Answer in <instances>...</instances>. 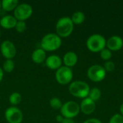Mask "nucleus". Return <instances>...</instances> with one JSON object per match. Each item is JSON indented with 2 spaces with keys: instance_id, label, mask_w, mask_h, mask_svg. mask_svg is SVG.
Returning a JSON list of instances; mask_svg holds the SVG:
<instances>
[{
  "instance_id": "nucleus-1",
  "label": "nucleus",
  "mask_w": 123,
  "mask_h": 123,
  "mask_svg": "<svg viewBox=\"0 0 123 123\" xmlns=\"http://www.w3.org/2000/svg\"><path fill=\"white\" fill-rule=\"evenodd\" d=\"M62 45L61 37L55 33L45 35L40 40V46L45 52L55 51L61 48Z\"/></svg>"
},
{
  "instance_id": "nucleus-2",
  "label": "nucleus",
  "mask_w": 123,
  "mask_h": 123,
  "mask_svg": "<svg viewBox=\"0 0 123 123\" xmlns=\"http://www.w3.org/2000/svg\"><path fill=\"white\" fill-rule=\"evenodd\" d=\"M90 89L89 85L86 82L80 80L72 81L68 86L70 94L72 96L80 99L88 97Z\"/></svg>"
},
{
  "instance_id": "nucleus-3",
  "label": "nucleus",
  "mask_w": 123,
  "mask_h": 123,
  "mask_svg": "<svg viewBox=\"0 0 123 123\" xmlns=\"http://www.w3.org/2000/svg\"><path fill=\"white\" fill-rule=\"evenodd\" d=\"M74 24L71 17H62L55 24L56 34L61 37H67L71 35L74 31Z\"/></svg>"
},
{
  "instance_id": "nucleus-4",
  "label": "nucleus",
  "mask_w": 123,
  "mask_h": 123,
  "mask_svg": "<svg viewBox=\"0 0 123 123\" xmlns=\"http://www.w3.org/2000/svg\"><path fill=\"white\" fill-rule=\"evenodd\" d=\"M107 40L100 34H93L90 35L86 43L87 48L93 53H98L106 48Z\"/></svg>"
},
{
  "instance_id": "nucleus-5",
  "label": "nucleus",
  "mask_w": 123,
  "mask_h": 123,
  "mask_svg": "<svg viewBox=\"0 0 123 123\" xmlns=\"http://www.w3.org/2000/svg\"><path fill=\"white\" fill-rule=\"evenodd\" d=\"M60 111L64 118L73 119L79 114L80 106L75 101H68L63 104Z\"/></svg>"
},
{
  "instance_id": "nucleus-6",
  "label": "nucleus",
  "mask_w": 123,
  "mask_h": 123,
  "mask_svg": "<svg viewBox=\"0 0 123 123\" xmlns=\"http://www.w3.org/2000/svg\"><path fill=\"white\" fill-rule=\"evenodd\" d=\"M55 77L58 84L61 85H66L71 82L74 77V73L71 68L63 66L55 71Z\"/></svg>"
},
{
  "instance_id": "nucleus-7",
  "label": "nucleus",
  "mask_w": 123,
  "mask_h": 123,
  "mask_svg": "<svg viewBox=\"0 0 123 123\" xmlns=\"http://www.w3.org/2000/svg\"><path fill=\"white\" fill-rule=\"evenodd\" d=\"M32 14V7L27 3L19 4L14 10V17L17 21H25Z\"/></svg>"
},
{
  "instance_id": "nucleus-8",
  "label": "nucleus",
  "mask_w": 123,
  "mask_h": 123,
  "mask_svg": "<svg viewBox=\"0 0 123 123\" xmlns=\"http://www.w3.org/2000/svg\"><path fill=\"white\" fill-rule=\"evenodd\" d=\"M107 72L104 67L100 65H92L87 70L88 78L94 82H100L106 77Z\"/></svg>"
},
{
  "instance_id": "nucleus-9",
  "label": "nucleus",
  "mask_w": 123,
  "mask_h": 123,
  "mask_svg": "<svg viewBox=\"0 0 123 123\" xmlns=\"http://www.w3.org/2000/svg\"><path fill=\"white\" fill-rule=\"evenodd\" d=\"M4 117L9 123H21L23 120L22 111L17 107H8L4 112Z\"/></svg>"
},
{
  "instance_id": "nucleus-10",
  "label": "nucleus",
  "mask_w": 123,
  "mask_h": 123,
  "mask_svg": "<svg viewBox=\"0 0 123 123\" xmlns=\"http://www.w3.org/2000/svg\"><path fill=\"white\" fill-rule=\"evenodd\" d=\"M0 51L1 55L6 59H13L17 54V48L13 43L10 40H4L0 45Z\"/></svg>"
},
{
  "instance_id": "nucleus-11",
  "label": "nucleus",
  "mask_w": 123,
  "mask_h": 123,
  "mask_svg": "<svg viewBox=\"0 0 123 123\" xmlns=\"http://www.w3.org/2000/svg\"><path fill=\"white\" fill-rule=\"evenodd\" d=\"M79 106L80 111L86 115H89L92 114L96 109L95 102H94L89 97L83 99Z\"/></svg>"
},
{
  "instance_id": "nucleus-12",
  "label": "nucleus",
  "mask_w": 123,
  "mask_h": 123,
  "mask_svg": "<svg viewBox=\"0 0 123 123\" xmlns=\"http://www.w3.org/2000/svg\"><path fill=\"white\" fill-rule=\"evenodd\" d=\"M106 46L111 51H117L123 48V38L118 35H112L107 40Z\"/></svg>"
},
{
  "instance_id": "nucleus-13",
  "label": "nucleus",
  "mask_w": 123,
  "mask_h": 123,
  "mask_svg": "<svg viewBox=\"0 0 123 123\" xmlns=\"http://www.w3.org/2000/svg\"><path fill=\"white\" fill-rule=\"evenodd\" d=\"M46 66L53 71H57L59 68L62 66L63 61L61 58L57 55H51L48 56L45 60Z\"/></svg>"
},
{
  "instance_id": "nucleus-14",
  "label": "nucleus",
  "mask_w": 123,
  "mask_h": 123,
  "mask_svg": "<svg viewBox=\"0 0 123 123\" xmlns=\"http://www.w3.org/2000/svg\"><path fill=\"white\" fill-rule=\"evenodd\" d=\"M62 61L65 66L71 68L77 63L78 55L74 51H68L64 54Z\"/></svg>"
},
{
  "instance_id": "nucleus-15",
  "label": "nucleus",
  "mask_w": 123,
  "mask_h": 123,
  "mask_svg": "<svg viewBox=\"0 0 123 123\" xmlns=\"http://www.w3.org/2000/svg\"><path fill=\"white\" fill-rule=\"evenodd\" d=\"M17 20L13 15H5L2 17L0 19V26L6 30L14 28Z\"/></svg>"
},
{
  "instance_id": "nucleus-16",
  "label": "nucleus",
  "mask_w": 123,
  "mask_h": 123,
  "mask_svg": "<svg viewBox=\"0 0 123 123\" xmlns=\"http://www.w3.org/2000/svg\"><path fill=\"white\" fill-rule=\"evenodd\" d=\"M31 58H32V61L36 64L43 63V62L45 61V60L47 58L46 52L44 50H43L41 48H37L32 52Z\"/></svg>"
},
{
  "instance_id": "nucleus-17",
  "label": "nucleus",
  "mask_w": 123,
  "mask_h": 123,
  "mask_svg": "<svg viewBox=\"0 0 123 123\" xmlns=\"http://www.w3.org/2000/svg\"><path fill=\"white\" fill-rule=\"evenodd\" d=\"M19 4L18 0H3L1 1V8L6 12L14 11Z\"/></svg>"
},
{
  "instance_id": "nucleus-18",
  "label": "nucleus",
  "mask_w": 123,
  "mask_h": 123,
  "mask_svg": "<svg viewBox=\"0 0 123 123\" xmlns=\"http://www.w3.org/2000/svg\"><path fill=\"white\" fill-rule=\"evenodd\" d=\"M71 19L74 25H81L85 20V14L81 11H76L73 13Z\"/></svg>"
},
{
  "instance_id": "nucleus-19",
  "label": "nucleus",
  "mask_w": 123,
  "mask_h": 123,
  "mask_svg": "<svg viewBox=\"0 0 123 123\" xmlns=\"http://www.w3.org/2000/svg\"><path fill=\"white\" fill-rule=\"evenodd\" d=\"M9 102L13 107H15L22 102V95L19 92H13L9 97Z\"/></svg>"
},
{
  "instance_id": "nucleus-20",
  "label": "nucleus",
  "mask_w": 123,
  "mask_h": 123,
  "mask_svg": "<svg viewBox=\"0 0 123 123\" xmlns=\"http://www.w3.org/2000/svg\"><path fill=\"white\" fill-rule=\"evenodd\" d=\"M101 96H102L101 90L99 88L94 87V88H92L90 89L88 97L90 98L94 102H96V101H98L101 98Z\"/></svg>"
},
{
  "instance_id": "nucleus-21",
  "label": "nucleus",
  "mask_w": 123,
  "mask_h": 123,
  "mask_svg": "<svg viewBox=\"0 0 123 123\" xmlns=\"http://www.w3.org/2000/svg\"><path fill=\"white\" fill-rule=\"evenodd\" d=\"M14 69V63L12 59H6L3 63L2 70L6 73H11Z\"/></svg>"
},
{
  "instance_id": "nucleus-22",
  "label": "nucleus",
  "mask_w": 123,
  "mask_h": 123,
  "mask_svg": "<svg viewBox=\"0 0 123 123\" xmlns=\"http://www.w3.org/2000/svg\"><path fill=\"white\" fill-rule=\"evenodd\" d=\"M49 105L50 106L55 110H61L62 105H63V103L61 102V100L58 98V97H53L52 99H50V102H49Z\"/></svg>"
},
{
  "instance_id": "nucleus-23",
  "label": "nucleus",
  "mask_w": 123,
  "mask_h": 123,
  "mask_svg": "<svg viewBox=\"0 0 123 123\" xmlns=\"http://www.w3.org/2000/svg\"><path fill=\"white\" fill-rule=\"evenodd\" d=\"M112 56V51L110 50H109L108 48H104L102 50L100 51V57L102 58V60H104L105 61H110Z\"/></svg>"
},
{
  "instance_id": "nucleus-24",
  "label": "nucleus",
  "mask_w": 123,
  "mask_h": 123,
  "mask_svg": "<svg viewBox=\"0 0 123 123\" xmlns=\"http://www.w3.org/2000/svg\"><path fill=\"white\" fill-rule=\"evenodd\" d=\"M15 30L17 32L22 33L23 32H25L27 29V25L25 23V22L24 21H17L16 26H15Z\"/></svg>"
},
{
  "instance_id": "nucleus-25",
  "label": "nucleus",
  "mask_w": 123,
  "mask_h": 123,
  "mask_svg": "<svg viewBox=\"0 0 123 123\" xmlns=\"http://www.w3.org/2000/svg\"><path fill=\"white\" fill-rule=\"evenodd\" d=\"M109 123H123V116L121 114H115L111 117Z\"/></svg>"
},
{
  "instance_id": "nucleus-26",
  "label": "nucleus",
  "mask_w": 123,
  "mask_h": 123,
  "mask_svg": "<svg viewBox=\"0 0 123 123\" xmlns=\"http://www.w3.org/2000/svg\"><path fill=\"white\" fill-rule=\"evenodd\" d=\"M103 67H104L105 70L106 71V72H111V71H114V69L115 68V65L113 61H108L105 63V65Z\"/></svg>"
},
{
  "instance_id": "nucleus-27",
  "label": "nucleus",
  "mask_w": 123,
  "mask_h": 123,
  "mask_svg": "<svg viewBox=\"0 0 123 123\" xmlns=\"http://www.w3.org/2000/svg\"><path fill=\"white\" fill-rule=\"evenodd\" d=\"M83 123H102V121L97 118H89L86 120Z\"/></svg>"
},
{
  "instance_id": "nucleus-28",
  "label": "nucleus",
  "mask_w": 123,
  "mask_h": 123,
  "mask_svg": "<svg viewBox=\"0 0 123 123\" xmlns=\"http://www.w3.org/2000/svg\"><path fill=\"white\" fill-rule=\"evenodd\" d=\"M63 119H64V117H63L61 115H57V116L55 117V120H56V121L60 123H61V122L63 120Z\"/></svg>"
},
{
  "instance_id": "nucleus-29",
  "label": "nucleus",
  "mask_w": 123,
  "mask_h": 123,
  "mask_svg": "<svg viewBox=\"0 0 123 123\" xmlns=\"http://www.w3.org/2000/svg\"><path fill=\"white\" fill-rule=\"evenodd\" d=\"M61 123H75L73 120V119H68V118H64L63 120Z\"/></svg>"
},
{
  "instance_id": "nucleus-30",
  "label": "nucleus",
  "mask_w": 123,
  "mask_h": 123,
  "mask_svg": "<svg viewBox=\"0 0 123 123\" xmlns=\"http://www.w3.org/2000/svg\"><path fill=\"white\" fill-rule=\"evenodd\" d=\"M3 77H4V71H3L2 68L0 67V83L3 79Z\"/></svg>"
},
{
  "instance_id": "nucleus-31",
  "label": "nucleus",
  "mask_w": 123,
  "mask_h": 123,
  "mask_svg": "<svg viewBox=\"0 0 123 123\" xmlns=\"http://www.w3.org/2000/svg\"><path fill=\"white\" fill-rule=\"evenodd\" d=\"M120 114L123 116V103L121 105V106L120 107Z\"/></svg>"
},
{
  "instance_id": "nucleus-32",
  "label": "nucleus",
  "mask_w": 123,
  "mask_h": 123,
  "mask_svg": "<svg viewBox=\"0 0 123 123\" xmlns=\"http://www.w3.org/2000/svg\"><path fill=\"white\" fill-rule=\"evenodd\" d=\"M1 9V1H0V9Z\"/></svg>"
},
{
  "instance_id": "nucleus-33",
  "label": "nucleus",
  "mask_w": 123,
  "mask_h": 123,
  "mask_svg": "<svg viewBox=\"0 0 123 123\" xmlns=\"http://www.w3.org/2000/svg\"><path fill=\"white\" fill-rule=\"evenodd\" d=\"M0 36H1V30H0Z\"/></svg>"
}]
</instances>
